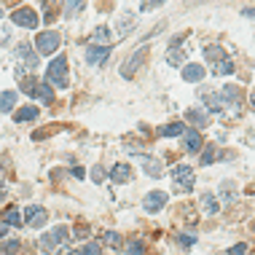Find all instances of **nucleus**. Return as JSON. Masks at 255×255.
Segmentation results:
<instances>
[{"mask_svg": "<svg viewBox=\"0 0 255 255\" xmlns=\"http://www.w3.org/2000/svg\"><path fill=\"white\" fill-rule=\"evenodd\" d=\"M46 84L57 86V89H67L70 86V75H67V59L65 57H54L49 62V70H46Z\"/></svg>", "mask_w": 255, "mask_h": 255, "instance_id": "nucleus-1", "label": "nucleus"}, {"mask_svg": "<svg viewBox=\"0 0 255 255\" xmlns=\"http://www.w3.org/2000/svg\"><path fill=\"white\" fill-rule=\"evenodd\" d=\"M172 183H175V188L177 191H191L194 188V183H196V175H194V169L188 167V164H175L172 167Z\"/></svg>", "mask_w": 255, "mask_h": 255, "instance_id": "nucleus-2", "label": "nucleus"}, {"mask_svg": "<svg viewBox=\"0 0 255 255\" xmlns=\"http://www.w3.org/2000/svg\"><path fill=\"white\" fill-rule=\"evenodd\" d=\"M67 239H70V229H67V226H54L49 234H43V237H40V250L51 253L54 247L62 245V242H67Z\"/></svg>", "mask_w": 255, "mask_h": 255, "instance_id": "nucleus-3", "label": "nucleus"}, {"mask_svg": "<svg viewBox=\"0 0 255 255\" xmlns=\"http://www.w3.org/2000/svg\"><path fill=\"white\" fill-rule=\"evenodd\" d=\"M59 43H62V38L57 35V32H40V35L35 38V51L40 54V57H49V54H54L59 49Z\"/></svg>", "mask_w": 255, "mask_h": 255, "instance_id": "nucleus-4", "label": "nucleus"}, {"mask_svg": "<svg viewBox=\"0 0 255 255\" xmlns=\"http://www.w3.org/2000/svg\"><path fill=\"white\" fill-rule=\"evenodd\" d=\"M11 22L19 27H27V30H35L38 27V13L32 8H16L11 13Z\"/></svg>", "mask_w": 255, "mask_h": 255, "instance_id": "nucleus-5", "label": "nucleus"}, {"mask_svg": "<svg viewBox=\"0 0 255 255\" xmlns=\"http://www.w3.org/2000/svg\"><path fill=\"white\" fill-rule=\"evenodd\" d=\"M46 220H49V212H46L43 207L32 204V207H27V210H24V223L32 226V229H40V226H46Z\"/></svg>", "mask_w": 255, "mask_h": 255, "instance_id": "nucleus-6", "label": "nucleus"}, {"mask_svg": "<svg viewBox=\"0 0 255 255\" xmlns=\"http://www.w3.org/2000/svg\"><path fill=\"white\" fill-rule=\"evenodd\" d=\"M110 57V46H86V62L89 65H105Z\"/></svg>", "mask_w": 255, "mask_h": 255, "instance_id": "nucleus-7", "label": "nucleus"}, {"mask_svg": "<svg viewBox=\"0 0 255 255\" xmlns=\"http://www.w3.org/2000/svg\"><path fill=\"white\" fill-rule=\"evenodd\" d=\"M167 202H169L167 191H150L142 204H145V210H148V212H158V210H161V207L167 204Z\"/></svg>", "mask_w": 255, "mask_h": 255, "instance_id": "nucleus-8", "label": "nucleus"}, {"mask_svg": "<svg viewBox=\"0 0 255 255\" xmlns=\"http://www.w3.org/2000/svg\"><path fill=\"white\" fill-rule=\"evenodd\" d=\"M185 119L194 124V127H199V129L210 127V113H207L204 108H191V110H185Z\"/></svg>", "mask_w": 255, "mask_h": 255, "instance_id": "nucleus-9", "label": "nucleus"}, {"mask_svg": "<svg viewBox=\"0 0 255 255\" xmlns=\"http://www.w3.org/2000/svg\"><path fill=\"white\" fill-rule=\"evenodd\" d=\"M183 150H188V153L202 150V134H199L196 129H185V134H183Z\"/></svg>", "mask_w": 255, "mask_h": 255, "instance_id": "nucleus-10", "label": "nucleus"}, {"mask_svg": "<svg viewBox=\"0 0 255 255\" xmlns=\"http://www.w3.org/2000/svg\"><path fill=\"white\" fill-rule=\"evenodd\" d=\"M145 57H148V49L142 46V49L137 51L132 59H129V65H124V67H121V75H124V78H132V75L137 73V67L142 65V59H145Z\"/></svg>", "mask_w": 255, "mask_h": 255, "instance_id": "nucleus-11", "label": "nucleus"}, {"mask_svg": "<svg viewBox=\"0 0 255 255\" xmlns=\"http://www.w3.org/2000/svg\"><path fill=\"white\" fill-rule=\"evenodd\" d=\"M110 180L113 183H129L132 180V167H129V164H116V167L110 169Z\"/></svg>", "mask_w": 255, "mask_h": 255, "instance_id": "nucleus-12", "label": "nucleus"}, {"mask_svg": "<svg viewBox=\"0 0 255 255\" xmlns=\"http://www.w3.org/2000/svg\"><path fill=\"white\" fill-rule=\"evenodd\" d=\"M183 78L188 81V84H199V81L204 78V67H202V65H188V67H183Z\"/></svg>", "mask_w": 255, "mask_h": 255, "instance_id": "nucleus-13", "label": "nucleus"}, {"mask_svg": "<svg viewBox=\"0 0 255 255\" xmlns=\"http://www.w3.org/2000/svg\"><path fill=\"white\" fill-rule=\"evenodd\" d=\"M16 57H22V62H24L27 67H35V65H38V57H35V51H32L27 43H19V49H16Z\"/></svg>", "mask_w": 255, "mask_h": 255, "instance_id": "nucleus-14", "label": "nucleus"}, {"mask_svg": "<svg viewBox=\"0 0 255 255\" xmlns=\"http://www.w3.org/2000/svg\"><path fill=\"white\" fill-rule=\"evenodd\" d=\"M32 119H38V108L35 105H24V108H19L16 113H13V121H16V124L32 121Z\"/></svg>", "mask_w": 255, "mask_h": 255, "instance_id": "nucleus-15", "label": "nucleus"}, {"mask_svg": "<svg viewBox=\"0 0 255 255\" xmlns=\"http://www.w3.org/2000/svg\"><path fill=\"white\" fill-rule=\"evenodd\" d=\"M3 223H5V226H22V223H24L19 207H8V210L3 212Z\"/></svg>", "mask_w": 255, "mask_h": 255, "instance_id": "nucleus-16", "label": "nucleus"}, {"mask_svg": "<svg viewBox=\"0 0 255 255\" xmlns=\"http://www.w3.org/2000/svg\"><path fill=\"white\" fill-rule=\"evenodd\" d=\"M16 105V92H0V113H11Z\"/></svg>", "mask_w": 255, "mask_h": 255, "instance_id": "nucleus-17", "label": "nucleus"}, {"mask_svg": "<svg viewBox=\"0 0 255 255\" xmlns=\"http://www.w3.org/2000/svg\"><path fill=\"white\" fill-rule=\"evenodd\" d=\"M202 100H204V105H207V110H223V100L218 97L215 92H202Z\"/></svg>", "mask_w": 255, "mask_h": 255, "instance_id": "nucleus-18", "label": "nucleus"}, {"mask_svg": "<svg viewBox=\"0 0 255 255\" xmlns=\"http://www.w3.org/2000/svg\"><path fill=\"white\" fill-rule=\"evenodd\" d=\"M204 59L207 62H223V59H229V57H226L223 46H207V49H204Z\"/></svg>", "mask_w": 255, "mask_h": 255, "instance_id": "nucleus-19", "label": "nucleus"}, {"mask_svg": "<svg viewBox=\"0 0 255 255\" xmlns=\"http://www.w3.org/2000/svg\"><path fill=\"white\" fill-rule=\"evenodd\" d=\"M158 134L161 137H177V134H185V127L180 121H172V124H167V127L158 129Z\"/></svg>", "mask_w": 255, "mask_h": 255, "instance_id": "nucleus-20", "label": "nucleus"}, {"mask_svg": "<svg viewBox=\"0 0 255 255\" xmlns=\"http://www.w3.org/2000/svg\"><path fill=\"white\" fill-rule=\"evenodd\" d=\"M92 40H94V46H108L110 43V30L105 24H100L97 30L92 32Z\"/></svg>", "mask_w": 255, "mask_h": 255, "instance_id": "nucleus-21", "label": "nucleus"}, {"mask_svg": "<svg viewBox=\"0 0 255 255\" xmlns=\"http://www.w3.org/2000/svg\"><path fill=\"white\" fill-rule=\"evenodd\" d=\"M81 5H84V0H62V13L65 16H75Z\"/></svg>", "mask_w": 255, "mask_h": 255, "instance_id": "nucleus-22", "label": "nucleus"}, {"mask_svg": "<svg viewBox=\"0 0 255 255\" xmlns=\"http://www.w3.org/2000/svg\"><path fill=\"white\" fill-rule=\"evenodd\" d=\"M223 97H226V102H231V105H239V100H242V92H239L237 86H226L223 89Z\"/></svg>", "mask_w": 255, "mask_h": 255, "instance_id": "nucleus-23", "label": "nucleus"}, {"mask_svg": "<svg viewBox=\"0 0 255 255\" xmlns=\"http://www.w3.org/2000/svg\"><path fill=\"white\" fill-rule=\"evenodd\" d=\"M202 204H204V210H207V215H215V212L220 210V204H218V199L212 196V194H204L202 196Z\"/></svg>", "mask_w": 255, "mask_h": 255, "instance_id": "nucleus-24", "label": "nucleus"}, {"mask_svg": "<svg viewBox=\"0 0 255 255\" xmlns=\"http://www.w3.org/2000/svg\"><path fill=\"white\" fill-rule=\"evenodd\" d=\"M38 97H40V102H43V105H51V102H54L51 84H40V89H38Z\"/></svg>", "mask_w": 255, "mask_h": 255, "instance_id": "nucleus-25", "label": "nucleus"}, {"mask_svg": "<svg viewBox=\"0 0 255 255\" xmlns=\"http://www.w3.org/2000/svg\"><path fill=\"white\" fill-rule=\"evenodd\" d=\"M234 73V62L231 59H223V62H218L215 67H212V75H229Z\"/></svg>", "mask_w": 255, "mask_h": 255, "instance_id": "nucleus-26", "label": "nucleus"}, {"mask_svg": "<svg viewBox=\"0 0 255 255\" xmlns=\"http://www.w3.org/2000/svg\"><path fill=\"white\" fill-rule=\"evenodd\" d=\"M38 89H40V81H35V78H24V81H22V92H24V94L38 97Z\"/></svg>", "mask_w": 255, "mask_h": 255, "instance_id": "nucleus-27", "label": "nucleus"}, {"mask_svg": "<svg viewBox=\"0 0 255 255\" xmlns=\"http://www.w3.org/2000/svg\"><path fill=\"white\" fill-rule=\"evenodd\" d=\"M102 239H105V245H108V247H116V250H119V247L124 245V239H121L116 231H105V234H102Z\"/></svg>", "mask_w": 255, "mask_h": 255, "instance_id": "nucleus-28", "label": "nucleus"}, {"mask_svg": "<svg viewBox=\"0 0 255 255\" xmlns=\"http://www.w3.org/2000/svg\"><path fill=\"white\" fill-rule=\"evenodd\" d=\"M73 255H102V247L97 242H89V245L81 247V250H75Z\"/></svg>", "mask_w": 255, "mask_h": 255, "instance_id": "nucleus-29", "label": "nucleus"}, {"mask_svg": "<svg viewBox=\"0 0 255 255\" xmlns=\"http://www.w3.org/2000/svg\"><path fill=\"white\" fill-rule=\"evenodd\" d=\"M145 172H148L150 177H161V175H164L161 164H158V161H153V158H150V161H145Z\"/></svg>", "mask_w": 255, "mask_h": 255, "instance_id": "nucleus-30", "label": "nucleus"}, {"mask_svg": "<svg viewBox=\"0 0 255 255\" xmlns=\"http://www.w3.org/2000/svg\"><path fill=\"white\" fill-rule=\"evenodd\" d=\"M183 59H185V54L180 51V49H172L169 54H167V62L172 67H177V65H183Z\"/></svg>", "mask_w": 255, "mask_h": 255, "instance_id": "nucleus-31", "label": "nucleus"}, {"mask_svg": "<svg viewBox=\"0 0 255 255\" xmlns=\"http://www.w3.org/2000/svg\"><path fill=\"white\" fill-rule=\"evenodd\" d=\"M218 158V150H215V145H207V150L202 153V164H212Z\"/></svg>", "mask_w": 255, "mask_h": 255, "instance_id": "nucleus-32", "label": "nucleus"}, {"mask_svg": "<svg viewBox=\"0 0 255 255\" xmlns=\"http://www.w3.org/2000/svg\"><path fill=\"white\" fill-rule=\"evenodd\" d=\"M145 253V245L142 242H129L127 245V255H142Z\"/></svg>", "mask_w": 255, "mask_h": 255, "instance_id": "nucleus-33", "label": "nucleus"}, {"mask_svg": "<svg viewBox=\"0 0 255 255\" xmlns=\"http://www.w3.org/2000/svg\"><path fill=\"white\" fill-rule=\"evenodd\" d=\"M132 24H134V13H127V16L119 22V30L121 32H127V30H132Z\"/></svg>", "mask_w": 255, "mask_h": 255, "instance_id": "nucleus-34", "label": "nucleus"}, {"mask_svg": "<svg viewBox=\"0 0 255 255\" xmlns=\"http://www.w3.org/2000/svg\"><path fill=\"white\" fill-rule=\"evenodd\" d=\"M177 242H180L183 247H191V245L196 242V237H194V234H191V237H188V234H180V237H177Z\"/></svg>", "mask_w": 255, "mask_h": 255, "instance_id": "nucleus-35", "label": "nucleus"}, {"mask_svg": "<svg viewBox=\"0 0 255 255\" xmlns=\"http://www.w3.org/2000/svg\"><path fill=\"white\" fill-rule=\"evenodd\" d=\"M161 3H164V0H142L140 8L142 11H150V8H156V5H161Z\"/></svg>", "mask_w": 255, "mask_h": 255, "instance_id": "nucleus-36", "label": "nucleus"}, {"mask_svg": "<svg viewBox=\"0 0 255 255\" xmlns=\"http://www.w3.org/2000/svg\"><path fill=\"white\" fill-rule=\"evenodd\" d=\"M247 253V245L245 242H239V245H234L231 250H229V255H245Z\"/></svg>", "mask_w": 255, "mask_h": 255, "instance_id": "nucleus-37", "label": "nucleus"}, {"mask_svg": "<svg viewBox=\"0 0 255 255\" xmlns=\"http://www.w3.org/2000/svg\"><path fill=\"white\" fill-rule=\"evenodd\" d=\"M19 250V242H5L3 245V253H16Z\"/></svg>", "mask_w": 255, "mask_h": 255, "instance_id": "nucleus-38", "label": "nucleus"}, {"mask_svg": "<svg viewBox=\"0 0 255 255\" xmlns=\"http://www.w3.org/2000/svg\"><path fill=\"white\" fill-rule=\"evenodd\" d=\"M92 180H94V183H102V172H100V167H94V172H92Z\"/></svg>", "mask_w": 255, "mask_h": 255, "instance_id": "nucleus-39", "label": "nucleus"}, {"mask_svg": "<svg viewBox=\"0 0 255 255\" xmlns=\"http://www.w3.org/2000/svg\"><path fill=\"white\" fill-rule=\"evenodd\" d=\"M5 231H8V226H5V223H0V239L5 237Z\"/></svg>", "mask_w": 255, "mask_h": 255, "instance_id": "nucleus-40", "label": "nucleus"}, {"mask_svg": "<svg viewBox=\"0 0 255 255\" xmlns=\"http://www.w3.org/2000/svg\"><path fill=\"white\" fill-rule=\"evenodd\" d=\"M250 102H253V110H255V92L250 94Z\"/></svg>", "mask_w": 255, "mask_h": 255, "instance_id": "nucleus-41", "label": "nucleus"}, {"mask_svg": "<svg viewBox=\"0 0 255 255\" xmlns=\"http://www.w3.org/2000/svg\"><path fill=\"white\" fill-rule=\"evenodd\" d=\"M253 231H255V223H253Z\"/></svg>", "mask_w": 255, "mask_h": 255, "instance_id": "nucleus-42", "label": "nucleus"}, {"mask_svg": "<svg viewBox=\"0 0 255 255\" xmlns=\"http://www.w3.org/2000/svg\"><path fill=\"white\" fill-rule=\"evenodd\" d=\"M0 188H3V183H0Z\"/></svg>", "mask_w": 255, "mask_h": 255, "instance_id": "nucleus-43", "label": "nucleus"}]
</instances>
